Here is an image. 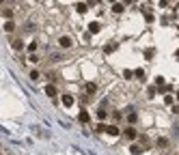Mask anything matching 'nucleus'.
<instances>
[{"instance_id": "f257e3e1", "label": "nucleus", "mask_w": 179, "mask_h": 155, "mask_svg": "<svg viewBox=\"0 0 179 155\" xmlns=\"http://www.w3.org/2000/svg\"><path fill=\"white\" fill-rule=\"evenodd\" d=\"M58 45L67 50V48H71V45H74V39H71V37H60V39H58Z\"/></svg>"}, {"instance_id": "412c9836", "label": "nucleus", "mask_w": 179, "mask_h": 155, "mask_svg": "<svg viewBox=\"0 0 179 155\" xmlns=\"http://www.w3.org/2000/svg\"><path fill=\"white\" fill-rule=\"evenodd\" d=\"M155 86H164V78H162V75L155 78Z\"/></svg>"}, {"instance_id": "0eeeda50", "label": "nucleus", "mask_w": 179, "mask_h": 155, "mask_svg": "<svg viewBox=\"0 0 179 155\" xmlns=\"http://www.w3.org/2000/svg\"><path fill=\"white\" fill-rule=\"evenodd\" d=\"M11 48H13V50H24V43H22V41H20V39H13V41H11Z\"/></svg>"}, {"instance_id": "dca6fc26", "label": "nucleus", "mask_w": 179, "mask_h": 155, "mask_svg": "<svg viewBox=\"0 0 179 155\" xmlns=\"http://www.w3.org/2000/svg\"><path fill=\"white\" fill-rule=\"evenodd\" d=\"M132 75H134L132 69H125V71H123V78H125V80H132Z\"/></svg>"}, {"instance_id": "7ed1b4c3", "label": "nucleus", "mask_w": 179, "mask_h": 155, "mask_svg": "<svg viewBox=\"0 0 179 155\" xmlns=\"http://www.w3.org/2000/svg\"><path fill=\"white\" fill-rule=\"evenodd\" d=\"M74 103H76V99H74L71 95H63V105H65V108H71Z\"/></svg>"}, {"instance_id": "393cba45", "label": "nucleus", "mask_w": 179, "mask_h": 155, "mask_svg": "<svg viewBox=\"0 0 179 155\" xmlns=\"http://www.w3.org/2000/svg\"><path fill=\"white\" fill-rule=\"evenodd\" d=\"M28 60H30V62H39V56H37V54H30V58H28Z\"/></svg>"}, {"instance_id": "ddd939ff", "label": "nucleus", "mask_w": 179, "mask_h": 155, "mask_svg": "<svg viewBox=\"0 0 179 155\" xmlns=\"http://www.w3.org/2000/svg\"><path fill=\"white\" fill-rule=\"evenodd\" d=\"M114 50H117V43H110V45H106V48H104V52H106V54H112Z\"/></svg>"}, {"instance_id": "bb28decb", "label": "nucleus", "mask_w": 179, "mask_h": 155, "mask_svg": "<svg viewBox=\"0 0 179 155\" xmlns=\"http://www.w3.org/2000/svg\"><path fill=\"white\" fill-rule=\"evenodd\" d=\"M177 58H179V50H177Z\"/></svg>"}, {"instance_id": "5701e85b", "label": "nucleus", "mask_w": 179, "mask_h": 155, "mask_svg": "<svg viewBox=\"0 0 179 155\" xmlns=\"http://www.w3.org/2000/svg\"><path fill=\"white\" fill-rule=\"evenodd\" d=\"M164 101H166V105H175V103H173V95H166Z\"/></svg>"}, {"instance_id": "4be33fe9", "label": "nucleus", "mask_w": 179, "mask_h": 155, "mask_svg": "<svg viewBox=\"0 0 179 155\" xmlns=\"http://www.w3.org/2000/svg\"><path fill=\"white\" fill-rule=\"evenodd\" d=\"M97 116H99V121H104V118L108 116V112H106V110H99V112H97Z\"/></svg>"}, {"instance_id": "aec40b11", "label": "nucleus", "mask_w": 179, "mask_h": 155, "mask_svg": "<svg viewBox=\"0 0 179 155\" xmlns=\"http://www.w3.org/2000/svg\"><path fill=\"white\" fill-rule=\"evenodd\" d=\"M2 13H4V17H7V19H11V17H13V11H11V9H4Z\"/></svg>"}, {"instance_id": "a878e982", "label": "nucleus", "mask_w": 179, "mask_h": 155, "mask_svg": "<svg viewBox=\"0 0 179 155\" xmlns=\"http://www.w3.org/2000/svg\"><path fill=\"white\" fill-rule=\"evenodd\" d=\"M106 127H108V125H104V123H99V125H97V131H101V134H104V131H106Z\"/></svg>"}, {"instance_id": "39448f33", "label": "nucleus", "mask_w": 179, "mask_h": 155, "mask_svg": "<svg viewBox=\"0 0 179 155\" xmlns=\"http://www.w3.org/2000/svg\"><path fill=\"white\" fill-rule=\"evenodd\" d=\"M136 136H138V131H136L134 127H130V129H125V138H128V140H134Z\"/></svg>"}, {"instance_id": "20e7f679", "label": "nucleus", "mask_w": 179, "mask_h": 155, "mask_svg": "<svg viewBox=\"0 0 179 155\" xmlns=\"http://www.w3.org/2000/svg\"><path fill=\"white\" fill-rule=\"evenodd\" d=\"M99 28H101V26H99L97 22H91V24H89V32H91V35H97V32H99Z\"/></svg>"}, {"instance_id": "cd10ccee", "label": "nucleus", "mask_w": 179, "mask_h": 155, "mask_svg": "<svg viewBox=\"0 0 179 155\" xmlns=\"http://www.w3.org/2000/svg\"><path fill=\"white\" fill-rule=\"evenodd\" d=\"M110 2H117V0H110Z\"/></svg>"}, {"instance_id": "a211bd4d", "label": "nucleus", "mask_w": 179, "mask_h": 155, "mask_svg": "<svg viewBox=\"0 0 179 155\" xmlns=\"http://www.w3.org/2000/svg\"><path fill=\"white\" fill-rule=\"evenodd\" d=\"M28 52H30V54H35V52H37V41L28 43Z\"/></svg>"}, {"instance_id": "423d86ee", "label": "nucleus", "mask_w": 179, "mask_h": 155, "mask_svg": "<svg viewBox=\"0 0 179 155\" xmlns=\"http://www.w3.org/2000/svg\"><path fill=\"white\" fill-rule=\"evenodd\" d=\"M106 134H110V136H119V127H117V125H108V127H106Z\"/></svg>"}, {"instance_id": "1a4fd4ad", "label": "nucleus", "mask_w": 179, "mask_h": 155, "mask_svg": "<svg viewBox=\"0 0 179 155\" xmlns=\"http://www.w3.org/2000/svg\"><path fill=\"white\" fill-rule=\"evenodd\" d=\"M45 95H47V97H54V95H56V88H54L52 84H47V86H45Z\"/></svg>"}, {"instance_id": "4468645a", "label": "nucleus", "mask_w": 179, "mask_h": 155, "mask_svg": "<svg viewBox=\"0 0 179 155\" xmlns=\"http://www.w3.org/2000/svg\"><path fill=\"white\" fill-rule=\"evenodd\" d=\"M128 121H130V123H136V121H138V114H136V112H130V114H128Z\"/></svg>"}, {"instance_id": "b1692460", "label": "nucleus", "mask_w": 179, "mask_h": 155, "mask_svg": "<svg viewBox=\"0 0 179 155\" xmlns=\"http://www.w3.org/2000/svg\"><path fill=\"white\" fill-rule=\"evenodd\" d=\"M41 75H39V71H30V80H39Z\"/></svg>"}, {"instance_id": "6e6552de", "label": "nucleus", "mask_w": 179, "mask_h": 155, "mask_svg": "<svg viewBox=\"0 0 179 155\" xmlns=\"http://www.w3.org/2000/svg\"><path fill=\"white\" fill-rule=\"evenodd\" d=\"M142 151H145V147H138V144H132V147H130V153L132 155H138V153H142Z\"/></svg>"}, {"instance_id": "f3484780", "label": "nucleus", "mask_w": 179, "mask_h": 155, "mask_svg": "<svg viewBox=\"0 0 179 155\" xmlns=\"http://www.w3.org/2000/svg\"><path fill=\"white\" fill-rule=\"evenodd\" d=\"M166 144H168V140H166V138H158V147H160V149H164Z\"/></svg>"}, {"instance_id": "6ab92c4d", "label": "nucleus", "mask_w": 179, "mask_h": 155, "mask_svg": "<svg viewBox=\"0 0 179 155\" xmlns=\"http://www.w3.org/2000/svg\"><path fill=\"white\" fill-rule=\"evenodd\" d=\"M95 88H97V86H95L93 82H89V84H87V93H95Z\"/></svg>"}, {"instance_id": "f03ea898", "label": "nucleus", "mask_w": 179, "mask_h": 155, "mask_svg": "<svg viewBox=\"0 0 179 155\" xmlns=\"http://www.w3.org/2000/svg\"><path fill=\"white\" fill-rule=\"evenodd\" d=\"M78 121H80V123H82V125H87V123H89V121H91L89 112H87V110H82V112H80V114H78Z\"/></svg>"}, {"instance_id": "2eb2a0df", "label": "nucleus", "mask_w": 179, "mask_h": 155, "mask_svg": "<svg viewBox=\"0 0 179 155\" xmlns=\"http://www.w3.org/2000/svg\"><path fill=\"white\" fill-rule=\"evenodd\" d=\"M76 9H78V13H87V9H89V6H87L84 2H80V4H78Z\"/></svg>"}, {"instance_id": "c85d7f7f", "label": "nucleus", "mask_w": 179, "mask_h": 155, "mask_svg": "<svg viewBox=\"0 0 179 155\" xmlns=\"http://www.w3.org/2000/svg\"><path fill=\"white\" fill-rule=\"evenodd\" d=\"M177 99H179V93H177Z\"/></svg>"}, {"instance_id": "9d476101", "label": "nucleus", "mask_w": 179, "mask_h": 155, "mask_svg": "<svg viewBox=\"0 0 179 155\" xmlns=\"http://www.w3.org/2000/svg\"><path fill=\"white\" fill-rule=\"evenodd\" d=\"M13 30H15V24H13V22L9 19V22L4 24V32H13Z\"/></svg>"}, {"instance_id": "f8f14e48", "label": "nucleus", "mask_w": 179, "mask_h": 155, "mask_svg": "<svg viewBox=\"0 0 179 155\" xmlns=\"http://www.w3.org/2000/svg\"><path fill=\"white\" fill-rule=\"evenodd\" d=\"M134 75L138 78V80H140V82H142V80H145V69H136V71H134Z\"/></svg>"}, {"instance_id": "9b49d317", "label": "nucleus", "mask_w": 179, "mask_h": 155, "mask_svg": "<svg viewBox=\"0 0 179 155\" xmlns=\"http://www.w3.org/2000/svg\"><path fill=\"white\" fill-rule=\"evenodd\" d=\"M123 9H125V6H123L121 2H114V6H112V11H114V13H123Z\"/></svg>"}]
</instances>
